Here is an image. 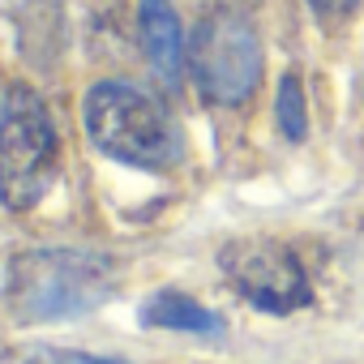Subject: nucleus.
Masks as SVG:
<instances>
[{
	"label": "nucleus",
	"mask_w": 364,
	"mask_h": 364,
	"mask_svg": "<svg viewBox=\"0 0 364 364\" xmlns=\"http://www.w3.org/2000/svg\"><path fill=\"white\" fill-rule=\"evenodd\" d=\"M116 291V266L82 249H26L9 262L5 300L22 321H60L99 309Z\"/></svg>",
	"instance_id": "nucleus-1"
},
{
	"label": "nucleus",
	"mask_w": 364,
	"mask_h": 364,
	"mask_svg": "<svg viewBox=\"0 0 364 364\" xmlns=\"http://www.w3.org/2000/svg\"><path fill=\"white\" fill-rule=\"evenodd\" d=\"M141 326L150 330H180V334H219L223 317L198 304L185 291H154L141 309Z\"/></svg>",
	"instance_id": "nucleus-7"
},
{
	"label": "nucleus",
	"mask_w": 364,
	"mask_h": 364,
	"mask_svg": "<svg viewBox=\"0 0 364 364\" xmlns=\"http://www.w3.org/2000/svg\"><path fill=\"white\" fill-rule=\"evenodd\" d=\"M0 364H124V360H107V355H90V351H73V347H14L0 355Z\"/></svg>",
	"instance_id": "nucleus-8"
},
{
	"label": "nucleus",
	"mask_w": 364,
	"mask_h": 364,
	"mask_svg": "<svg viewBox=\"0 0 364 364\" xmlns=\"http://www.w3.org/2000/svg\"><path fill=\"white\" fill-rule=\"evenodd\" d=\"M189 69H193L198 90L210 103H223V107L249 103L262 82V39H257L253 22L236 9L210 14L193 31Z\"/></svg>",
	"instance_id": "nucleus-4"
},
{
	"label": "nucleus",
	"mask_w": 364,
	"mask_h": 364,
	"mask_svg": "<svg viewBox=\"0 0 364 364\" xmlns=\"http://www.w3.org/2000/svg\"><path fill=\"white\" fill-rule=\"evenodd\" d=\"M274 116H279V129H283V137H291V141H304V133H309V116H304V90H300V77H296V73H287V77L279 82Z\"/></svg>",
	"instance_id": "nucleus-9"
},
{
	"label": "nucleus",
	"mask_w": 364,
	"mask_h": 364,
	"mask_svg": "<svg viewBox=\"0 0 364 364\" xmlns=\"http://www.w3.org/2000/svg\"><path fill=\"white\" fill-rule=\"evenodd\" d=\"M228 283L262 313H296L313 300L300 257L279 240H232L219 253Z\"/></svg>",
	"instance_id": "nucleus-5"
},
{
	"label": "nucleus",
	"mask_w": 364,
	"mask_h": 364,
	"mask_svg": "<svg viewBox=\"0 0 364 364\" xmlns=\"http://www.w3.org/2000/svg\"><path fill=\"white\" fill-rule=\"evenodd\" d=\"M313 14L326 18V22H347L355 9H360V0H309Z\"/></svg>",
	"instance_id": "nucleus-10"
},
{
	"label": "nucleus",
	"mask_w": 364,
	"mask_h": 364,
	"mask_svg": "<svg viewBox=\"0 0 364 364\" xmlns=\"http://www.w3.org/2000/svg\"><path fill=\"white\" fill-rule=\"evenodd\" d=\"M60 176V137L48 103L31 86H9L0 99V202L31 210Z\"/></svg>",
	"instance_id": "nucleus-3"
},
{
	"label": "nucleus",
	"mask_w": 364,
	"mask_h": 364,
	"mask_svg": "<svg viewBox=\"0 0 364 364\" xmlns=\"http://www.w3.org/2000/svg\"><path fill=\"white\" fill-rule=\"evenodd\" d=\"M137 31H141V52L163 86H180L185 77V35H180V18L167 0H141L137 9Z\"/></svg>",
	"instance_id": "nucleus-6"
},
{
	"label": "nucleus",
	"mask_w": 364,
	"mask_h": 364,
	"mask_svg": "<svg viewBox=\"0 0 364 364\" xmlns=\"http://www.w3.org/2000/svg\"><path fill=\"white\" fill-rule=\"evenodd\" d=\"M82 124L95 150L141 171H167L180 163L176 120L159 99L129 82H99L82 103Z\"/></svg>",
	"instance_id": "nucleus-2"
}]
</instances>
